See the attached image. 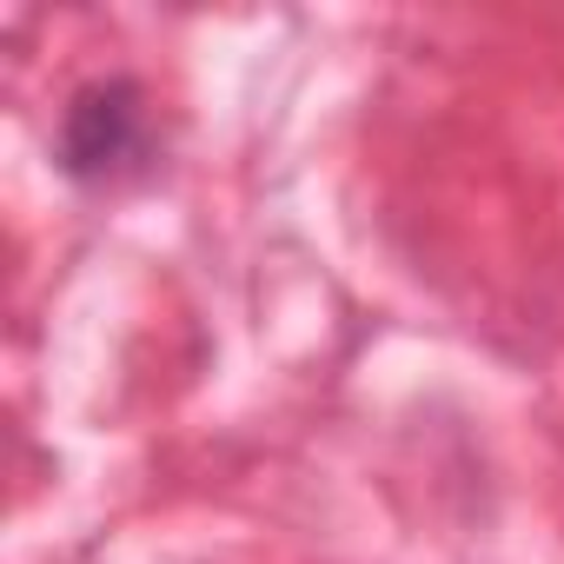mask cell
Returning <instances> with one entry per match:
<instances>
[{"label":"cell","mask_w":564,"mask_h":564,"mask_svg":"<svg viewBox=\"0 0 564 564\" xmlns=\"http://www.w3.org/2000/svg\"><path fill=\"white\" fill-rule=\"evenodd\" d=\"M140 147V107L133 87H94L74 120H67V166L74 173H107Z\"/></svg>","instance_id":"cell-1"}]
</instances>
